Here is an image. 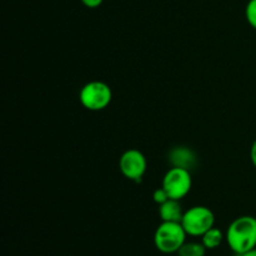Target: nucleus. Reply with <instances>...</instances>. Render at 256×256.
Returning <instances> with one entry per match:
<instances>
[{"instance_id":"nucleus-1","label":"nucleus","mask_w":256,"mask_h":256,"mask_svg":"<svg viewBox=\"0 0 256 256\" xmlns=\"http://www.w3.org/2000/svg\"><path fill=\"white\" fill-rule=\"evenodd\" d=\"M225 240L236 255L256 248V218L250 215L239 216L228 226Z\"/></svg>"},{"instance_id":"nucleus-2","label":"nucleus","mask_w":256,"mask_h":256,"mask_svg":"<svg viewBox=\"0 0 256 256\" xmlns=\"http://www.w3.org/2000/svg\"><path fill=\"white\" fill-rule=\"evenodd\" d=\"M186 232L182 222H162L154 234L155 248L162 254H174L186 242Z\"/></svg>"},{"instance_id":"nucleus-3","label":"nucleus","mask_w":256,"mask_h":256,"mask_svg":"<svg viewBox=\"0 0 256 256\" xmlns=\"http://www.w3.org/2000/svg\"><path fill=\"white\" fill-rule=\"evenodd\" d=\"M79 99L85 109L99 112V110L105 109L112 102V92L106 82L94 80L82 88Z\"/></svg>"},{"instance_id":"nucleus-4","label":"nucleus","mask_w":256,"mask_h":256,"mask_svg":"<svg viewBox=\"0 0 256 256\" xmlns=\"http://www.w3.org/2000/svg\"><path fill=\"white\" fill-rule=\"evenodd\" d=\"M215 224V215L206 206H192L184 212L182 225L188 235L202 238Z\"/></svg>"},{"instance_id":"nucleus-5","label":"nucleus","mask_w":256,"mask_h":256,"mask_svg":"<svg viewBox=\"0 0 256 256\" xmlns=\"http://www.w3.org/2000/svg\"><path fill=\"white\" fill-rule=\"evenodd\" d=\"M192 179L189 169L174 166L165 174L162 185L170 199L182 200L192 190Z\"/></svg>"},{"instance_id":"nucleus-6","label":"nucleus","mask_w":256,"mask_h":256,"mask_svg":"<svg viewBox=\"0 0 256 256\" xmlns=\"http://www.w3.org/2000/svg\"><path fill=\"white\" fill-rule=\"evenodd\" d=\"M146 158L140 150L129 149L120 156L119 168L122 174L130 180L139 182L146 172Z\"/></svg>"},{"instance_id":"nucleus-7","label":"nucleus","mask_w":256,"mask_h":256,"mask_svg":"<svg viewBox=\"0 0 256 256\" xmlns=\"http://www.w3.org/2000/svg\"><path fill=\"white\" fill-rule=\"evenodd\" d=\"M184 210H182L180 200L169 199L162 205H159V215L162 222H182L184 216Z\"/></svg>"},{"instance_id":"nucleus-8","label":"nucleus","mask_w":256,"mask_h":256,"mask_svg":"<svg viewBox=\"0 0 256 256\" xmlns=\"http://www.w3.org/2000/svg\"><path fill=\"white\" fill-rule=\"evenodd\" d=\"M194 159L192 152L185 148H176L172 152V160L174 162V166L189 169L194 164Z\"/></svg>"},{"instance_id":"nucleus-9","label":"nucleus","mask_w":256,"mask_h":256,"mask_svg":"<svg viewBox=\"0 0 256 256\" xmlns=\"http://www.w3.org/2000/svg\"><path fill=\"white\" fill-rule=\"evenodd\" d=\"M225 239V235L222 234V232L218 228L212 226V229L208 230L204 235L202 236V242L204 244V246L208 250L216 249L222 245V240Z\"/></svg>"},{"instance_id":"nucleus-10","label":"nucleus","mask_w":256,"mask_h":256,"mask_svg":"<svg viewBox=\"0 0 256 256\" xmlns=\"http://www.w3.org/2000/svg\"><path fill=\"white\" fill-rule=\"evenodd\" d=\"M206 248L204 246L202 242H184L179 252H176L179 256H205L206 254Z\"/></svg>"},{"instance_id":"nucleus-11","label":"nucleus","mask_w":256,"mask_h":256,"mask_svg":"<svg viewBox=\"0 0 256 256\" xmlns=\"http://www.w3.org/2000/svg\"><path fill=\"white\" fill-rule=\"evenodd\" d=\"M245 16L248 22L256 30V0H249L245 8Z\"/></svg>"},{"instance_id":"nucleus-12","label":"nucleus","mask_w":256,"mask_h":256,"mask_svg":"<svg viewBox=\"0 0 256 256\" xmlns=\"http://www.w3.org/2000/svg\"><path fill=\"white\" fill-rule=\"evenodd\" d=\"M152 198H154V202H156V204L162 205V202H165L166 200H169V195H168V192H165L164 188H159V189H156L154 192V195H152Z\"/></svg>"},{"instance_id":"nucleus-13","label":"nucleus","mask_w":256,"mask_h":256,"mask_svg":"<svg viewBox=\"0 0 256 256\" xmlns=\"http://www.w3.org/2000/svg\"><path fill=\"white\" fill-rule=\"evenodd\" d=\"M104 0H82V4L86 8H90V9H95V8L100 6L102 4Z\"/></svg>"},{"instance_id":"nucleus-14","label":"nucleus","mask_w":256,"mask_h":256,"mask_svg":"<svg viewBox=\"0 0 256 256\" xmlns=\"http://www.w3.org/2000/svg\"><path fill=\"white\" fill-rule=\"evenodd\" d=\"M250 159H252V165L256 168V139H255V142H252V149H250Z\"/></svg>"},{"instance_id":"nucleus-15","label":"nucleus","mask_w":256,"mask_h":256,"mask_svg":"<svg viewBox=\"0 0 256 256\" xmlns=\"http://www.w3.org/2000/svg\"><path fill=\"white\" fill-rule=\"evenodd\" d=\"M238 256H256V248H254V249H252V250H249V252H244V254L238 255Z\"/></svg>"}]
</instances>
